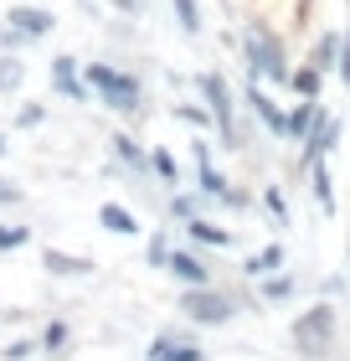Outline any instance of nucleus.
<instances>
[{
    "label": "nucleus",
    "mask_w": 350,
    "mask_h": 361,
    "mask_svg": "<svg viewBox=\"0 0 350 361\" xmlns=\"http://www.w3.org/2000/svg\"><path fill=\"white\" fill-rule=\"evenodd\" d=\"M88 88H98V98L113 114H135L139 109V83L119 68H104V62H88Z\"/></svg>",
    "instance_id": "obj_1"
},
{
    "label": "nucleus",
    "mask_w": 350,
    "mask_h": 361,
    "mask_svg": "<svg viewBox=\"0 0 350 361\" xmlns=\"http://www.w3.org/2000/svg\"><path fill=\"white\" fill-rule=\"evenodd\" d=\"M330 341H335V310L330 305H314V310H304V315L294 320V346L304 356L320 361L330 351Z\"/></svg>",
    "instance_id": "obj_2"
},
{
    "label": "nucleus",
    "mask_w": 350,
    "mask_h": 361,
    "mask_svg": "<svg viewBox=\"0 0 350 361\" xmlns=\"http://www.w3.org/2000/svg\"><path fill=\"white\" fill-rule=\"evenodd\" d=\"M247 57H253V73H263V78H289V68H283V47L273 42V31H263V26L247 31Z\"/></svg>",
    "instance_id": "obj_3"
},
{
    "label": "nucleus",
    "mask_w": 350,
    "mask_h": 361,
    "mask_svg": "<svg viewBox=\"0 0 350 361\" xmlns=\"http://www.w3.org/2000/svg\"><path fill=\"white\" fill-rule=\"evenodd\" d=\"M180 310H186L196 325H222V320L232 315V305H227L216 289H206V284H191V289H186V300H180Z\"/></svg>",
    "instance_id": "obj_4"
},
{
    "label": "nucleus",
    "mask_w": 350,
    "mask_h": 361,
    "mask_svg": "<svg viewBox=\"0 0 350 361\" xmlns=\"http://www.w3.org/2000/svg\"><path fill=\"white\" fill-rule=\"evenodd\" d=\"M201 93H206V104H211V119H216V129H222V135L232 140L237 129H232V93H227V83H222L216 73H206V78H201Z\"/></svg>",
    "instance_id": "obj_5"
},
{
    "label": "nucleus",
    "mask_w": 350,
    "mask_h": 361,
    "mask_svg": "<svg viewBox=\"0 0 350 361\" xmlns=\"http://www.w3.org/2000/svg\"><path fill=\"white\" fill-rule=\"evenodd\" d=\"M11 31L15 37H42V31H52L57 21H52V11H37V6H11Z\"/></svg>",
    "instance_id": "obj_6"
},
{
    "label": "nucleus",
    "mask_w": 350,
    "mask_h": 361,
    "mask_svg": "<svg viewBox=\"0 0 350 361\" xmlns=\"http://www.w3.org/2000/svg\"><path fill=\"white\" fill-rule=\"evenodd\" d=\"M247 104H253V114H258V119H263V124H268V129H273V135H283V129H289V119H283V114H278V104H273V98H268V93H263L258 83H253V88H247Z\"/></svg>",
    "instance_id": "obj_7"
},
{
    "label": "nucleus",
    "mask_w": 350,
    "mask_h": 361,
    "mask_svg": "<svg viewBox=\"0 0 350 361\" xmlns=\"http://www.w3.org/2000/svg\"><path fill=\"white\" fill-rule=\"evenodd\" d=\"M98 222H104L108 233H119V238H135V233H139L135 212H124L119 202H104V207H98Z\"/></svg>",
    "instance_id": "obj_8"
},
{
    "label": "nucleus",
    "mask_w": 350,
    "mask_h": 361,
    "mask_svg": "<svg viewBox=\"0 0 350 361\" xmlns=\"http://www.w3.org/2000/svg\"><path fill=\"white\" fill-rule=\"evenodd\" d=\"M165 269H170L180 284H206V269H201V258H191V253H170L165 258Z\"/></svg>",
    "instance_id": "obj_9"
},
{
    "label": "nucleus",
    "mask_w": 350,
    "mask_h": 361,
    "mask_svg": "<svg viewBox=\"0 0 350 361\" xmlns=\"http://www.w3.org/2000/svg\"><path fill=\"white\" fill-rule=\"evenodd\" d=\"M340 140V124L335 119H325L320 129H314V135H309V150H304V166H314V160H320L325 150H330V145H335Z\"/></svg>",
    "instance_id": "obj_10"
},
{
    "label": "nucleus",
    "mask_w": 350,
    "mask_h": 361,
    "mask_svg": "<svg viewBox=\"0 0 350 361\" xmlns=\"http://www.w3.org/2000/svg\"><path fill=\"white\" fill-rule=\"evenodd\" d=\"M52 83L68 93V98H82V83H77V73H73V57H57L52 62Z\"/></svg>",
    "instance_id": "obj_11"
},
{
    "label": "nucleus",
    "mask_w": 350,
    "mask_h": 361,
    "mask_svg": "<svg viewBox=\"0 0 350 361\" xmlns=\"http://www.w3.org/2000/svg\"><path fill=\"white\" fill-rule=\"evenodd\" d=\"M46 269H52V274H88L93 264H88V258H73V253H57V248H46Z\"/></svg>",
    "instance_id": "obj_12"
},
{
    "label": "nucleus",
    "mask_w": 350,
    "mask_h": 361,
    "mask_svg": "<svg viewBox=\"0 0 350 361\" xmlns=\"http://www.w3.org/2000/svg\"><path fill=\"white\" fill-rule=\"evenodd\" d=\"M314 114H320V109H314V98H309V104H299V109L289 114V135H294V140H309V129H314Z\"/></svg>",
    "instance_id": "obj_13"
},
{
    "label": "nucleus",
    "mask_w": 350,
    "mask_h": 361,
    "mask_svg": "<svg viewBox=\"0 0 350 361\" xmlns=\"http://www.w3.org/2000/svg\"><path fill=\"white\" fill-rule=\"evenodd\" d=\"M155 361H201L196 346H170V341H155Z\"/></svg>",
    "instance_id": "obj_14"
},
{
    "label": "nucleus",
    "mask_w": 350,
    "mask_h": 361,
    "mask_svg": "<svg viewBox=\"0 0 350 361\" xmlns=\"http://www.w3.org/2000/svg\"><path fill=\"white\" fill-rule=\"evenodd\" d=\"M309 171H314V196H320V207H325V212H335V191H330V171L320 166V160H314Z\"/></svg>",
    "instance_id": "obj_15"
},
{
    "label": "nucleus",
    "mask_w": 350,
    "mask_h": 361,
    "mask_svg": "<svg viewBox=\"0 0 350 361\" xmlns=\"http://www.w3.org/2000/svg\"><path fill=\"white\" fill-rule=\"evenodd\" d=\"M335 57H340V37H325L320 47H314V68H320V73L335 68Z\"/></svg>",
    "instance_id": "obj_16"
},
{
    "label": "nucleus",
    "mask_w": 350,
    "mask_h": 361,
    "mask_svg": "<svg viewBox=\"0 0 350 361\" xmlns=\"http://www.w3.org/2000/svg\"><path fill=\"white\" fill-rule=\"evenodd\" d=\"M201 191H206V196H227V180L211 171V160H206V145H201Z\"/></svg>",
    "instance_id": "obj_17"
},
{
    "label": "nucleus",
    "mask_w": 350,
    "mask_h": 361,
    "mask_svg": "<svg viewBox=\"0 0 350 361\" xmlns=\"http://www.w3.org/2000/svg\"><path fill=\"white\" fill-rule=\"evenodd\" d=\"M191 238L196 243H211V248H227V233H222V227H211V222H201V217L191 222Z\"/></svg>",
    "instance_id": "obj_18"
},
{
    "label": "nucleus",
    "mask_w": 350,
    "mask_h": 361,
    "mask_svg": "<svg viewBox=\"0 0 350 361\" xmlns=\"http://www.w3.org/2000/svg\"><path fill=\"white\" fill-rule=\"evenodd\" d=\"M283 264V248H278V243H273V248H263L258 258H253V264H247V274H273Z\"/></svg>",
    "instance_id": "obj_19"
},
{
    "label": "nucleus",
    "mask_w": 350,
    "mask_h": 361,
    "mask_svg": "<svg viewBox=\"0 0 350 361\" xmlns=\"http://www.w3.org/2000/svg\"><path fill=\"white\" fill-rule=\"evenodd\" d=\"M289 83H294L299 93H304V98H314V93H320V68H304V73H289Z\"/></svg>",
    "instance_id": "obj_20"
},
{
    "label": "nucleus",
    "mask_w": 350,
    "mask_h": 361,
    "mask_svg": "<svg viewBox=\"0 0 350 361\" xmlns=\"http://www.w3.org/2000/svg\"><path fill=\"white\" fill-rule=\"evenodd\" d=\"M175 16H180V26L186 31H201V11H196V0H170Z\"/></svg>",
    "instance_id": "obj_21"
},
{
    "label": "nucleus",
    "mask_w": 350,
    "mask_h": 361,
    "mask_svg": "<svg viewBox=\"0 0 350 361\" xmlns=\"http://www.w3.org/2000/svg\"><path fill=\"white\" fill-rule=\"evenodd\" d=\"M113 145H119V160H129V166H135V171L144 166V155L135 150V140H129V135H119V140H113Z\"/></svg>",
    "instance_id": "obj_22"
},
{
    "label": "nucleus",
    "mask_w": 350,
    "mask_h": 361,
    "mask_svg": "<svg viewBox=\"0 0 350 361\" xmlns=\"http://www.w3.org/2000/svg\"><path fill=\"white\" fill-rule=\"evenodd\" d=\"M149 166H155V176L175 180V155H170V150H155V160H149Z\"/></svg>",
    "instance_id": "obj_23"
},
{
    "label": "nucleus",
    "mask_w": 350,
    "mask_h": 361,
    "mask_svg": "<svg viewBox=\"0 0 350 361\" xmlns=\"http://www.w3.org/2000/svg\"><path fill=\"white\" fill-rule=\"evenodd\" d=\"M26 243V227H0V248H21Z\"/></svg>",
    "instance_id": "obj_24"
},
{
    "label": "nucleus",
    "mask_w": 350,
    "mask_h": 361,
    "mask_svg": "<svg viewBox=\"0 0 350 361\" xmlns=\"http://www.w3.org/2000/svg\"><path fill=\"white\" fill-rule=\"evenodd\" d=\"M340 78H345V88H350V31H345V42H340Z\"/></svg>",
    "instance_id": "obj_25"
},
{
    "label": "nucleus",
    "mask_w": 350,
    "mask_h": 361,
    "mask_svg": "<svg viewBox=\"0 0 350 361\" xmlns=\"http://www.w3.org/2000/svg\"><path fill=\"white\" fill-rule=\"evenodd\" d=\"M15 196H21V191H15L11 180H0V202H15Z\"/></svg>",
    "instance_id": "obj_26"
},
{
    "label": "nucleus",
    "mask_w": 350,
    "mask_h": 361,
    "mask_svg": "<svg viewBox=\"0 0 350 361\" xmlns=\"http://www.w3.org/2000/svg\"><path fill=\"white\" fill-rule=\"evenodd\" d=\"M0 150H6V140H0Z\"/></svg>",
    "instance_id": "obj_27"
}]
</instances>
